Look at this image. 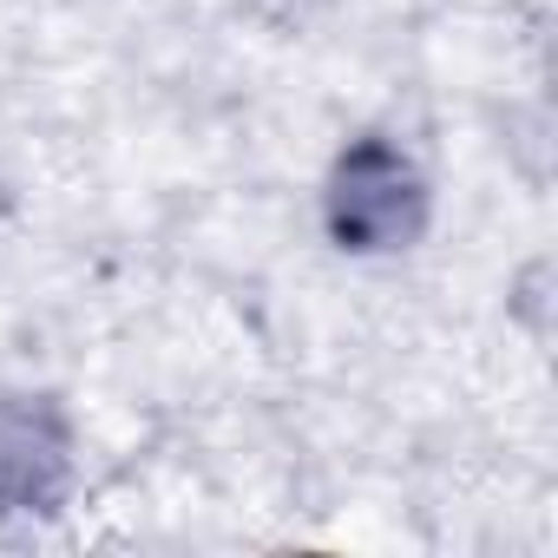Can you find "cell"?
Returning <instances> with one entry per match:
<instances>
[{"instance_id":"2","label":"cell","mask_w":558,"mask_h":558,"mask_svg":"<svg viewBox=\"0 0 558 558\" xmlns=\"http://www.w3.org/2000/svg\"><path fill=\"white\" fill-rule=\"evenodd\" d=\"M66 480V434L47 408H8L0 414V506L34 512L53 506Z\"/></svg>"},{"instance_id":"1","label":"cell","mask_w":558,"mask_h":558,"mask_svg":"<svg viewBox=\"0 0 558 558\" xmlns=\"http://www.w3.org/2000/svg\"><path fill=\"white\" fill-rule=\"evenodd\" d=\"M329 217H336V236L355 243V250L408 243L414 223H421V184H414L408 158L388 151V145H355L336 171Z\"/></svg>"}]
</instances>
